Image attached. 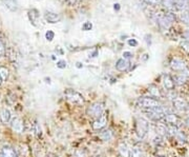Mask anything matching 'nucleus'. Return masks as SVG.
Segmentation results:
<instances>
[{"label": "nucleus", "instance_id": "f8f14e48", "mask_svg": "<svg viewBox=\"0 0 189 157\" xmlns=\"http://www.w3.org/2000/svg\"><path fill=\"white\" fill-rule=\"evenodd\" d=\"M23 128V121L20 118H14L12 120V129L14 131L18 132V133H22Z\"/></svg>", "mask_w": 189, "mask_h": 157}, {"label": "nucleus", "instance_id": "dca6fc26", "mask_svg": "<svg viewBox=\"0 0 189 157\" xmlns=\"http://www.w3.org/2000/svg\"><path fill=\"white\" fill-rule=\"evenodd\" d=\"M119 153H120V155L122 157H130L131 152L129 151L127 145H125L124 142H122V143H120V145H119Z\"/></svg>", "mask_w": 189, "mask_h": 157}, {"label": "nucleus", "instance_id": "f704fd0d", "mask_svg": "<svg viewBox=\"0 0 189 157\" xmlns=\"http://www.w3.org/2000/svg\"><path fill=\"white\" fill-rule=\"evenodd\" d=\"M1 82H2V79H1V77H0V85H1Z\"/></svg>", "mask_w": 189, "mask_h": 157}, {"label": "nucleus", "instance_id": "1a4fd4ad", "mask_svg": "<svg viewBox=\"0 0 189 157\" xmlns=\"http://www.w3.org/2000/svg\"><path fill=\"white\" fill-rule=\"evenodd\" d=\"M163 85H164V88H165L167 91H173V89H175V80H173V78L171 76H169V75H164Z\"/></svg>", "mask_w": 189, "mask_h": 157}, {"label": "nucleus", "instance_id": "20e7f679", "mask_svg": "<svg viewBox=\"0 0 189 157\" xmlns=\"http://www.w3.org/2000/svg\"><path fill=\"white\" fill-rule=\"evenodd\" d=\"M64 96L67 100L75 103V105H83V103H84V98H83V96L79 92H77V91L66 90L64 92Z\"/></svg>", "mask_w": 189, "mask_h": 157}, {"label": "nucleus", "instance_id": "39448f33", "mask_svg": "<svg viewBox=\"0 0 189 157\" xmlns=\"http://www.w3.org/2000/svg\"><path fill=\"white\" fill-rule=\"evenodd\" d=\"M106 123H107V115L103 113V114L101 115L99 118H97L96 120L94 121L93 125H91V127H93L94 130L99 131V130H102L103 128H105Z\"/></svg>", "mask_w": 189, "mask_h": 157}, {"label": "nucleus", "instance_id": "9d476101", "mask_svg": "<svg viewBox=\"0 0 189 157\" xmlns=\"http://www.w3.org/2000/svg\"><path fill=\"white\" fill-rule=\"evenodd\" d=\"M129 65H130L129 61L127 60V59H124V58L118 59L117 62H116V68H117L118 71H120V72L127 71L128 70V68H129Z\"/></svg>", "mask_w": 189, "mask_h": 157}, {"label": "nucleus", "instance_id": "7ed1b4c3", "mask_svg": "<svg viewBox=\"0 0 189 157\" xmlns=\"http://www.w3.org/2000/svg\"><path fill=\"white\" fill-rule=\"evenodd\" d=\"M104 112V105L102 102H94L86 110V113L88 116L94 117V118H99Z\"/></svg>", "mask_w": 189, "mask_h": 157}, {"label": "nucleus", "instance_id": "412c9836", "mask_svg": "<svg viewBox=\"0 0 189 157\" xmlns=\"http://www.w3.org/2000/svg\"><path fill=\"white\" fill-rule=\"evenodd\" d=\"M0 77L2 81H6L8 78V70L5 67H0Z\"/></svg>", "mask_w": 189, "mask_h": 157}, {"label": "nucleus", "instance_id": "9b49d317", "mask_svg": "<svg viewBox=\"0 0 189 157\" xmlns=\"http://www.w3.org/2000/svg\"><path fill=\"white\" fill-rule=\"evenodd\" d=\"M173 108L179 111H185L187 109V103L184 99L180 98V97H177V98L173 99Z\"/></svg>", "mask_w": 189, "mask_h": 157}, {"label": "nucleus", "instance_id": "4468645a", "mask_svg": "<svg viewBox=\"0 0 189 157\" xmlns=\"http://www.w3.org/2000/svg\"><path fill=\"white\" fill-rule=\"evenodd\" d=\"M27 15H28V19H30V21L32 22L33 25L37 26V22H38V19H39L38 11H37L36 8H32V10L28 11Z\"/></svg>", "mask_w": 189, "mask_h": 157}, {"label": "nucleus", "instance_id": "c756f323", "mask_svg": "<svg viewBox=\"0 0 189 157\" xmlns=\"http://www.w3.org/2000/svg\"><path fill=\"white\" fill-rule=\"evenodd\" d=\"M145 38H146V42H147V45H150V42H151V40H150L151 36H150V35H146V36H145Z\"/></svg>", "mask_w": 189, "mask_h": 157}, {"label": "nucleus", "instance_id": "c9c22d12", "mask_svg": "<svg viewBox=\"0 0 189 157\" xmlns=\"http://www.w3.org/2000/svg\"><path fill=\"white\" fill-rule=\"evenodd\" d=\"M187 109H188V110H189V107H187ZM188 112H189V111H188Z\"/></svg>", "mask_w": 189, "mask_h": 157}, {"label": "nucleus", "instance_id": "5701e85b", "mask_svg": "<svg viewBox=\"0 0 189 157\" xmlns=\"http://www.w3.org/2000/svg\"><path fill=\"white\" fill-rule=\"evenodd\" d=\"M55 38V33L53 31L48 30L46 33H45V39L47 41H53V39Z\"/></svg>", "mask_w": 189, "mask_h": 157}, {"label": "nucleus", "instance_id": "6e6552de", "mask_svg": "<svg viewBox=\"0 0 189 157\" xmlns=\"http://www.w3.org/2000/svg\"><path fill=\"white\" fill-rule=\"evenodd\" d=\"M44 19L47 21L48 23H57L61 20V17L60 15L56 14V13H53V12H45L44 13Z\"/></svg>", "mask_w": 189, "mask_h": 157}, {"label": "nucleus", "instance_id": "4be33fe9", "mask_svg": "<svg viewBox=\"0 0 189 157\" xmlns=\"http://www.w3.org/2000/svg\"><path fill=\"white\" fill-rule=\"evenodd\" d=\"M130 156L131 157H145L144 153H143V152L140 149H138V148H135V149L131 151Z\"/></svg>", "mask_w": 189, "mask_h": 157}, {"label": "nucleus", "instance_id": "a211bd4d", "mask_svg": "<svg viewBox=\"0 0 189 157\" xmlns=\"http://www.w3.org/2000/svg\"><path fill=\"white\" fill-rule=\"evenodd\" d=\"M10 119H11V113L8 109H3L0 112V120H1V122L6 123L10 121Z\"/></svg>", "mask_w": 189, "mask_h": 157}, {"label": "nucleus", "instance_id": "c85d7f7f", "mask_svg": "<svg viewBox=\"0 0 189 157\" xmlns=\"http://www.w3.org/2000/svg\"><path fill=\"white\" fill-rule=\"evenodd\" d=\"M131 57H133V54H131L130 52H124L123 53V58L124 59H127V60H128V59H130Z\"/></svg>", "mask_w": 189, "mask_h": 157}, {"label": "nucleus", "instance_id": "f03ea898", "mask_svg": "<svg viewBox=\"0 0 189 157\" xmlns=\"http://www.w3.org/2000/svg\"><path fill=\"white\" fill-rule=\"evenodd\" d=\"M135 130H136V133H137V135L140 138H144L149 130V123L147 122L145 119L138 118L137 120H136Z\"/></svg>", "mask_w": 189, "mask_h": 157}, {"label": "nucleus", "instance_id": "e433bc0d", "mask_svg": "<svg viewBox=\"0 0 189 157\" xmlns=\"http://www.w3.org/2000/svg\"><path fill=\"white\" fill-rule=\"evenodd\" d=\"M158 157H163V156H158Z\"/></svg>", "mask_w": 189, "mask_h": 157}, {"label": "nucleus", "instance_id": "aec40b11", "mask_svg": "<svg viewBox=\"0 0 189 157\" xmlns=\"http://www.w3.org/2000/svg\"><path fill=\"white\" fill-rule=\"evenodd\" d=\"M2 156L3 157H17L14 150H13L12 148H8V147L3 148V150H2Z\"/></svg>", "mask_w": 189, "mask_h": 157}, {"label": "nucleus", "instance_id": "a878e982", "mask_svg": "<svg viewBox=\"0 0 189 157\" xmlns=\"http://www.w3.org/2000/svg\"><path fill=\"white\" fill-rule=\"evenodd\" d=\"M93 28V24L91 22H84L82 25V30L83 31H91Z\"/></svg>", "mask_w": 189, "mask_h": 157}, {"label": "nucleus", "instance_id": "72a5a7b5", "mask_svg": "<svg viewBox=\"0 0 189 157\" xmlns=\"http://www.w3.org/2000/svg\"><path fill=\"white\" fill-rule=\"evenodd\" d=\"M186 125H187V127L189 128V118L187 119V120H186Z\"/></svg>", "mask_w": 189, "mask_h": 157}, {"label": "nucleus", "instance_id": "2eb2a0df", "mask_svg": "<svg viewBox=\"0 0 189 157\" xmlns=\"http://www.w3.org/2000/svg\"><path fill=\"white\" fill-rule=\"evenodd\" d=\"M148 93L150 95V97H153V98H161L162 94H161V91H160L159 88L155 85H149L148 88Z\"/></svg>", "mask_w": 189, "mask_h": 157}, {"label": "nucleus", "instance_id": "f257e3e1", "mask_svg": "<svg viewBox=\"0 0 189 157\" xmlns=\"http://www.w3.org/2000/svg\"><path fill=\"white\" fill-rule=\"evenodd\" d=\"M137 103L140 108H143V109L146 110L155 109V108H158L161 105L159 100L153 98V97H141V98L138 99Z\"/></svg>", "mask_w": 189, "mask_h": 157}, {"label": "nucleus", "instance_id": "b1692460", "mask_svg": "<svg viewBox=\"0 0 189 157\" xmlns=\"http://www.w3.org/2000/svg\"><path fill=\"white\" fill-rule=\"evenodd\" d=\"M57 65V68H58L63 70V68H66L67 63H66V61H65V60H59V61H57V65Z\"/></svg>", "mask_w": 189, "mask_h": 157}, {"label": "nucleus", "instance_id": "f3484780", "mask_svg": "<svg viewBox=\"0 0 189 157\" xmlns=\"http://www.w3.org/2000/svg\"><path fill=\"white\" fill-rule=\"evenodd\" d=\"M113 135H114L113 131H111V129H105L99 134V137H100V139H102V140L107 141V140H109V139L113 138Z\"/></svg>", "mask_w": 189, "mask_h": 157}, {"label": "nucleus", "instance_id": "bb28decb", "mask_svg": "<svg viewBox=\"0 0 189 157\" xmlns=\"http://www.w3.org/2000/svg\"><path fill=\"white\" fill-rule=\"evenodd\" d=\"M5 54V46H4V43L0 40V56H3Z\"/></svg>", "mask_w": 189, "mask_h": 157}, {"label": "nucleus", "instance_id": "0eeeda50", "mask_svg": "<svg viewBox=\"0 0 189 157\" xmlns=\"http://www.w3.org/2000/svg\"><path fill=\"white\" fill-rule=\"evenodd\" d=\"M164 120L168 125H175V127H177L178 123L180 122L179 116L175 113H167L165 117H164Z\"/></svg>", "mask_w": 189, "mask_h": 157}, {"label": "nucleus", "instance_id": "473e14b6", "mask_svg": "<svg viewBox=\"0 0 189 157\" xmlns=\"http://www.w3.org/2000/svg\"><path fill=\"white\" fill-rule=\"evenodd\" d=\"M76 67L78 68H83V65L81 62H77L76 63Z\"/></svg>", "mask_w": 189, "mask_h": 157}, {"label": "nucleus", "instance_id": "423d86ee", "mask_svg": "<svg viewBox=\"0 0 189 157\" xmlns=\"http://www.w3.org/2000/svg\"><path fill=\"white\" fill-rule=\"evenodd\" d=\"M170 67L172 70L178 71V72H183L184 70H186L185 62L179 58H173L170 62Z\"/></svg>", "mask_w": 189, "mask_h": 157}, {"label": "nucleus", "instance_id": "ddd939ff", "mask_svg": "<svg viewBox=\"0 0 189 157\" xmlns=\"http://www.w3.org/2000/svg\"><path fill=\"white\" fill-rule=\"evenodd\" d=\"M1 2L11 12H16L18 10V3H17L16 0H1Z\"/></svg>", "mask_w": 189, "mask_h": 157}, {"label": "nucleus", "instance_id": "7c9ffc66", "mask_svg": "<svg viewBox=\"0 0 189 157\" xmlns=\"http://www.w3.org/2000/svg\"><path fill=\"white\" fill-rule=\"evenodd\" d=\"M148 58H149L148 54H144V55H143V57H142V60H143V61H146Z\"/></svg>", "mask_w": 189, "mask_h": 157}, {"label": "nucleus", "instance_id": "393cba45", "mask_svg": "<svg viewBox=\"0 0 189 157\" xmlns=\"http://www.w3.org/2000/svg\"><path fill=\"white\" fill-rule=\"evenodd\" d=\"M147 4H150V5H159L161 3V0H144Z\"/></svg>", "mask_w": 189, "mask_h": 157}, {"label": "nucleus", "instance_id": "6ab92c4d", "mask_svg": "<svg viewBox=\"0 0 189 157\" xmlns=\"http://www.w3.org/2000/svg\"><path fill=\"white\" fill-rule=\"evenodd\" d=\"M155 131H157V133L159 135L163 136V135H166L168 133V128H166V125H163V123H159L155 127Z\"/></svg>", "mask_w": 189, "mask_h": 157}, {"label": "nucleus", "instance_id": "2f4dec72", "mask_svg": "<svg viewBox=\"0 0 189 157\" xmlns=\"http://www.w3.org/2000/svg\"><path fill=\"white\" fill-rule=\"evenodd\" d=\"M114 8H115L116 11H119V10H120V4L115 3V4H114Z\"/></svg>", "mask_w": 189, "mask_h": 157}, {"label": "nucleus", "instance_id": "cd10ccee", "mask_svg": "<svg viewBox=\"0 0 189 157\" xmlns=\"http://www.w3.org/2000/svg\"><path fill=\"white\" fill-rule=\"evenodd\" d=\"M128 45L129 46H133V48H135V46L138 45V41L136 40V39H128Z\"/></svg>", "mask_w": 189, "mask_h": 157}]
</instances>
